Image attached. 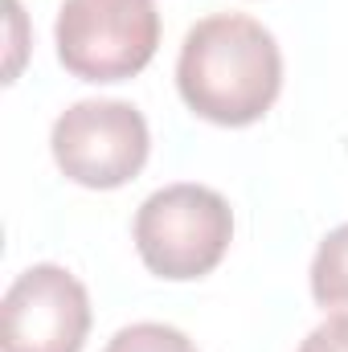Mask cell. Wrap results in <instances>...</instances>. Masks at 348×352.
<instances>
[{"mask_svg":"<svg viewBox=\"0 0 348 352\" xmlns=\"http://www.w3.org/2000/svg\"><path fill=\"white\" fill-rule=\"evenodd\" d=\"M90 332L87 287L66 266H29L0 303L4 352H83Z\"/></svg>","mask_w":348,"mask_h":352,"instance_id":"5","label":"cell"},{"mask_svg":"<svg viewBox=\"0 0 348 352\" xmlns=\"http://www.w3.org/2000/svg\"><path fill=\"white\" fill-rule=\"evenodd\" d=\"M312 295L320 307L348 316V226L332 230L320 242L312 263Z\"/></svg>","mask_w":348,"mask_h":352,"instance_id":"6","label":"cell"},{"mask_svg":"<svg viewBox=\"0 0 348 352\" xmlns=\"http://www.w3.org/2000/svg\"><path fill=\"white\" fill-rule=\"evenodd\" d=\"M102 352H197V344L168 324H131L115 332V340Z\"/></svg>","mask_w":348,"mask_h":352,"instance_id":"7","label":"cell"},{"mask_svg":"<svg viewBox=\"0 0 348 352\" xmlns=\"http://www.w3.org/2000/svg\"><path fill=\"white\" fill-rule=\"evenodd\" d=\"M234 213L221 192L205 184H168L135 213V250L160 278H201L226 258Z\"/></svg>","mask_w":348,"mask_h":352,"instance_id":"2","label":"cell"},{"mask_svg":"<svg viewBox=\"0 0 348 352\" xmlns=\"http://www.w3.org/2000/svg\"><path fill=\"white\" fill-rule=\"evenodd\" d=\"M180 98L209 123L246 127L262 119L283 87L274 33L242 12H217L188 29L176 62Z\"/></svg>","mask_w":348,"mask_h":352,"instance_id":"1","label":"cell"},{"mask_svg":"<svg viewBox=\"0 0 348 352\" xmlns=\"http://www.w3.org/2000/svg\"><path fill=\"white\" fill-rule=\"evenodd\" d=\"M299 352H348V316L345 311L328 316L320 328L307 332V340L299 344Z\"/></svg>","mask_w":348,"mask_h":352,"instance_id":"8","label":"cell"},{"mask_svg":"<svg viewBox=\"0 0 348 352\" xmlns=\"http://www.w3.org/2000/svg\"><path fill=\"white\" fill-rule=\"evenodd\" d=\"M58 168L87 188H119L148 164V119L119 98H87L58 115L50 135Z\"/></svg>","mask_w":348,"mask_h":352,"instance_id":"4","label":"cell"},{"mask_svg":"<svg viewBox=\"0 0 348 352\" xmlns=\"http://www.w3.org/2000/svg\"><path fill=\"white\" fill-rule=\"evenodd\" d=\"M54 37L74 78L123 82L156 58L160 12L152 0H66Z\"/></svg>","mask_w":348,"mask_h":352,"instance_id":"3","label":"cell"}]
</instances>
